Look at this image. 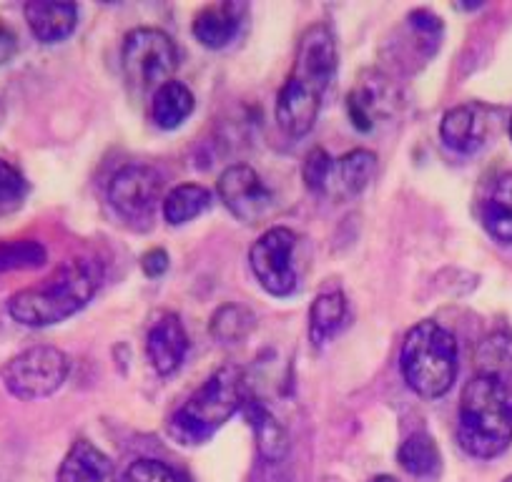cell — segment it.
Returning <instances> with one entry per match:
<instances>
[{"label": "cell", "instance_id": "28", "mask_svg": "<svg viewBox=\"0 0 512 482\" xmlns=\"http://www.w3.org/2000/svg\"><path fill=\"white\" fill-rule=\"evenodd\" d=\"M121 482H191L184 472L161 460H136Z\"/></svg>", "mask_w": 512, "mask_h": 482}, {"label": "cell", "instance_id": "6", "mask_svg": "<svg viewBox=\"0 0 512 482\" xmlns=\"http://www.w3.org/2000/svg\"><path fill=\"white\" fill-rule=\"evenodd\" d=\"M121 66L128 88L139 96L156 93L179 66L174 41L159 28H134L123 38Z\"/></svg>", "mask_w": 512, "mask_h": 482}, {"label": "cell", "instance_id": "34", "mask_svg": "<svg viewBox=\"0 0 512 482\" xmlns=\"http://www.w3.org/2000/svg\"><path fill=\"white\" fill-rule=\"evenodd\" d=\"M502 482H512V475H510V477H505V480H502Z\"/></svg>", "mask_w": 512, "mask_h": 482}, {"label": "cell", "instance_id": "11", "mask_svg": "<svg viewBox=\"0 0 512 482\" xmlns=\"http://www.w3.org/2000/svg\"><path fill=\"white\" fill-rule=\"evenodd\" d=\"M221 204L244 224L262 221L274 209V194L251 166L234 164L219 176L216 184Z\"/></svg>", "mask_w": 512, "mask_h": 482}, {"label": "cell", "instance_id": "16", "mask_svg": "<svg viewBox=\"0 0 512 482\" xmlns=\"http://www.w3.org/2000/svg\"><path fill=\"white\" fill-rule=\"evenodd\" d=\"M377 174V154L369 149H354L332 161L329 181L324 194H332L334 199L344 201L362 194L369 181Z\"/></svg>", "mask_w": 512, "mask_h": 482}, {"label": "cell", "instance_id": "13", "mask_svg": "<svg viewBox=\"0 0 512 482\" xmlns=\"http://www.w3.org/2000/svg\"><path fill=\"white\" fill-rule=\"evenodd\" d=\"M490 129V111L485 106L465 103V106L450 108L442 116L440 136L447 149L457 151V154H475L487 144Z\"/></svg>", "mask_w": 512, "mask_h": 482}, {"label": "cell", "instance_id": "15", "mask_svg": "<svg viewBox=\"0 0 512 482\" xmlns=\"http://www.w3.org/2000/svg\"><path fill=\"white\" fill-rule=\"evenodd\" d=\"M241 412H244L246 422H249L251 432H254L256 450H259V457H262L264 465H282L289 452L287 427L277 420V415L259 397L251 395V392L246 395Z\"/></svg>", "mask_w": 512, "mask_h": 482}, {"label": "cell", "instance_id": "30", "mask_svg": "<svg viewBox=\"0 0 512 482\" xmlns=\"http://www.w3.org/2000/svg\"><path fill=\"white\" fill-rule=\"evenodd\" d=\"M141 269H144L146 277H161V274L169 269V254L164 252V249H149V252L141 257Z\"/></svg>", "mask_w": 512, "mask_h": 482}, {"label": "cell", "instance_id": "19", "mask_svg": "<svg viewBox=\"0 0 512 482\" xmlns=\"http://www.w3.org/2000/svg\"><path fill=\"white\" fill-rule=\"evenodd\" d=\"M58 482H116V467L93 442L76 440L63 457Z\"/></svg>", "mask_w": 512, "mask_h": 482}, {"label": "cell", "instance_id": "33", "mask_svg": "<svg viewBox=\"0 0 512 482\" xmlns=\"http://www.w3.org/2000/svg\"><path fill=\"white\" fill-rule=\"evenodd\" d=\"M372 482H397L395 477H390V475H382V477H374Z\"/></svg>", "mask_w": 512, "mask_h": 482}, {"label": "cell", "instance_id": "21", "mask_svg": "<svg viewBox=\"0 0 512 482\" xmlns=\"http://www.w3.org/2000/svg\"><path fill=\"white\" fill-rule=\"evenodd\" d=\"M194 111V93L186 83L176 81H166L159 91L154 93L151 98V113H154V121L159 129L171 131V129H179L184 124L186 118L191 116Z\"/></svg>", "mask_w": 512, "mask_h": 482}, {"label": "cell", "instance_id": "7", "mask_svg": "<svg viewBox=\"0 0 512 482\" xmlns=\"http://www.w3.org/2000/svg\"><path fill=\"white\" fill-rule=\"evenodd\" d=\"M71 372V359L63 349L38 344L6 362L0 370L3 385L18 400H43L61 390Z\"/></svg>", "mask_w": 512, "mask_h": 482}, {"label": "cell", "instance_id": "1", "mask_svg": "<svg viewBox=\"0 0 512 482\" xmlns=\"http://www.w3.org/2000/svg\"><path fill=\"white\" fill-rule=\"evenodd\" d=\"M337 71V43L324 23H312L299 36L292 71L277 96V121L292 139L314 129L324 96Z\"/></svg>", "mask_w": 512, "mask_h": 482}, {"label": "cell", "instance_id": "25", "mask_svg": "<svg viewBox=\"0 0 512 482\" xmlns=\"http://www.w3.org/2000/svg\"><path fill=\"white\" fill-rule=\"evenodd\" d=\"M256 319L254 314L249 312L246 307L241 304H221L214 314H211V322H209V332L216 342L221 344H236L241 339H246L254 329Z\"/></svg>", "mask_w": 512, "mask_h": 482}, {"label": "cell", "instance_id": "10", "mask_svg": "<svg viewBox=\"0 0 512 482\" xmlns=\"http://www.w3.org/2000/svg\"><path fill=\"white\" fill-rule=\"evenodd\" d=\"M397 106H400V88L382 71H362L352 91L347 93L349 121L364 134H369L379 121L395 116Z\"/></svg>", "mask_w": 512, "mask_h": 482}, {"label": "cell", "instance_id": "17", "mask_svg": "<svg viewBox=\"0 0 512 482\" xmlns=\"http://www.w3.org/2000/svg\"><path fill=\"white\" fill-rule=\"evenodd\" d=\"M28 28L33 36L46 46L61 43L76 31L78 6L76 3H53V0H31L23 8Z\"/></svg>", "mask_w": 512, "mask_h": 482}, {"label": "cell", "instance_id": "20", "mask_svg": "<svg viewBox=\"0 0 512 482\" xmlns=\"http://www.w3.org/2000/svg\"><path fill=\"white\" fill-rule=\"evenodd\" d=\"M405 33L410 43H397L400 51H407V61H412V68H420V63H427L442 43V18L435 13L412 11L405 18Z\"/></svg>", "mask_w": 512, "mask_h": 482}, {"label": "cell", "instance_id": "14", "mask_svg": "<svg viewBox=\"0 0 512 482\" xmlns=\"http://www.w3.org/2000/svg\"><path fill=\"white\" fill-rule=\"evenodd\" d=\"M246 13H249V6H246V3H239V0L211 3V6H204L196 13L191 33H194V38L204 48L221 51V48L229 46L231 41H236V36H239L241 28H244Z\"/></svg>", "mask_w": 512, "mask_h": 482}, {"label": "cell", "instance_id": "12", "mask_svg": "<svg viewBox=\"0 0 512 482\" xmlns=\"http://www.w3.org/2000/svg\"><path fill=\"white\" fill-rule=\"evenodd\" d=\"M186 352H189V334H186L179 314H156L154 324L146 334V354H149L151 367L164 377L174 375L184 365Z\"/></svg>", "mask_w": 512, "mask_h": 482}, {"label": "cell", "instance_id": "22", "mask_svg": "<svg viewBox=\"0 0 512 482\" xmlns=\"http://www.w3.org/2000/svg\"><path fill=\"white\" fill-rule=\"evenodd\" d=\"M397 460H400L402 470L412 477H420V480L432 482L442 470V457L440 447L435 445L427 432H415V435L407 437L400 445L397 452Z\"/></svg>", "mask_w": 512, "mask_h": 482}, {"label": "cell", "instance_id": "2", "mask_svg": "<svg viewBox=\"0 0 512 482\" xmlns=\"http://www.w3.org/2000/svg\"><path fill=\"white\" fill-rule=\"evenodd\" d=\"M103 282V267L76 257L56 269L38 287L21 289L8 299V314L23 327H51L81 312Z\"/></svg>", "mask_w": 512, "mask_h": 482}, {"label": "cell", "instance_id": "26", "mask_svg": "<svg viewBox=\"0 0 512 482\" xmlns=\"http://www.w3.org/2000/svg\"><path fill=\"white\" fill-rule=\"evenodd\" d=\"M48 259L43 244L31 239L3 241L0 244V272H21V269H38Z\"/></svg>", "mask_w": 512, "mask_h": 482}, {"label": "cell", "instance_id": "9", "mask_svg": "<svg viewBox=\"0 0 512 482\" xmlns=\"http://www.w3.org/2000/svg\"><path fill=\"white\" fill-rule=\"evenodd\" d=\"M161 189L164 181L156 169L141 164H128L111 179L108 186V201L116 214L126 221L131 229H151L156 219V209L161 204Z\"/></svg>", "mask_w": 512, "mask_h": 482}, {"label": "cell", "instance_id": "4", "mask_svg": "<svg viewBox=\"0 0 512 482\" xmlns=\"http://www.w3.org/2000/svg\"><path fill=\"white\" fill-rule=\"evenodd\" d=\"M246 395L249 387L244 370L236 365L219 367L174 412L169 422L171 437H176L181 445H204L236 412H241Z\"/></svg>", "mask_w": 512, "mask_h": 482}, {"label": "cell", "instance_id": "31", "mask_svg": "<svg viewBox=\"0 0 512 482\" xmlns=\"http://www.w3.org/2000/svg\"><path fill=\"white\" fill-rule=\"evenodd\" d=\"M18 53V36L8 26L0 23V66H6L16 58Z\"/></svg>", "mask_w": 512, "mask_h": 482}, {"label": "cell", "instance_id": "3", "mask_svg": "<svg viewBox=\"0 0 512 482\" xmlns=\"http://www.w3.org/2000/svg\"><path fill=\"white\" fill-rule=\"evenodd\" d=\"M457 440L472 457L490 460L512 442V390L497 375L472 377L460 397Z\"/></svg>", "mask_w": 512, "mask_h": 482}, {"label": "cell", "instance_id": "5", "mask_svg": "<svg viewBox=\"0 0 512 482\" xmlns=\"http://www.w3.org/2000/svg\"><path fill=\"white\" fill-rule=\"evenodd\" d=\"M400 370L415 395L425 400L447 395L457 377V339L432 319L417 322L402 342Z\"/></svg>", "mask_w": 512, "mask_h": 482}, {"label": "cell", "instance_id": "24", "mask_svg": "<svg viewBox=\"0 0 512 482\" xmlns=\"http://www.w3.org/2000/svg\"><path fill=\"white\" fill-rule=\"evenodd\" d=\"M161 206H164V219L169 221V224L181 226L189 224L191 219H196V216H201L209 209L211 194L209 189L201 184H181L166 194Z\"/></svg>", "mask_w": 512, "mask_h": 482}, {"label": "cell", "instance_id": "27", "mask_svg": "<svg viewBox=\"0 0 512 482\" xmlns=\"http://www.w3.org/2000/svg\"><path fill=\"white\" fill-rule=\"evenodd\" d=\"M28 196V181L18 166L0 159V219L23 206Z\"/></svg>", "mask_w": 512, "mask_h": 482}, {"label": "cell", "instance_id": "29", "mask_svg": "<svg viewBox=\"0 0 512 482\" xmlns=\"http://www.w3.org/2000/svg\"><path fill=\"white\" fill-rule=\"evenodd\" d=\"M332 161L334 159L322 149V146H314V149L309 151L302 169V179L309 191H314V194H324L329 181V171H332Z\"/></svg>", "mask_w": 512, "mask_h": 482}, {"label": "cell", "instance_id": "23", "mask_svg": "<svg viewBox=\"0 0 512 482\" xmlns=\"http://www.w3.org/2000/svg\"><path fill=\"white\" fill-rule=\"evenodd\" d=\"M347 317V299L342 292H324L309 307V339L314 347H322L337 334Z\"/></svg>", "mask_w": 512, "mask_h": 482}, {"label": "cell", "instance_id": "8", "mask_svg": "<svg viewBox=\"0 0 512 482\" xmlns=\"http://www.w3.org/2000/svg\"><path fill=\"white\" fill-rule=\"evenodd\" d=\"M297 234L289 226H272L249 249V264L256 282L272 297H289L297 289L299 274L294 264Z\"/></svg>", "mask_w": 512, "mask_h": 482}, {"label": "cell", "instance_id": "32", "mask_svg": "<svg viewBox=\"0 0 512 482\" xmlns=\"http://www.w3.org/2000/svg\"><path fill=\"white\" fill-rule=\"evenodd\" d=\"M259 482H289V480L282 472V465H264L262 462V475H259Z\"/></svg>", "mask_w": 512, "mask_h": 482}, {"label": "cell", "instance_id": "35", "mask_svg": "<svg viewBox=\"0 0 512 482\" xmlns=\"http://www.w3.org/2000/svg\"><path fill=\"white\" fill-rule=\"evenodd\" d=\"M510 139H512V118H510Z\"/></svg>", "mask_w": 512, "mask_h": 482}, {"label": "cell", "instance_id": "18", "mask_svg": "<svg viewBox=\"0 0 512 482\" xmlns=\"http://www.w3.org/2000/svg\"><path fill=\"white\" fill-rule=\"evenodd\" d=\"M480 221L500 244H512V171L495 176L480 199Z\"/></svg>", "mask_w": 512, "mask_h": 482}]
</instances>
